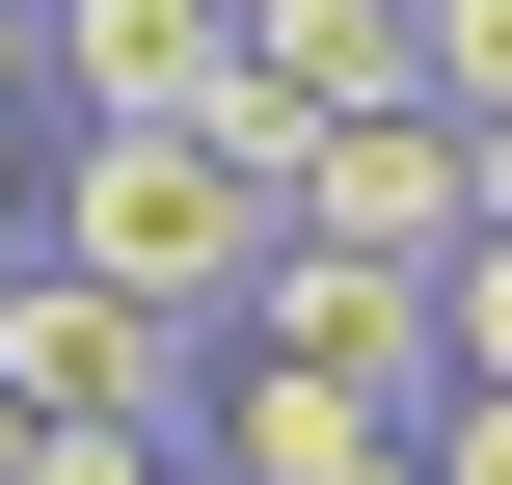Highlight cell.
Segmentation results:
<instances>
[{
	"label": "cell",
	"instance_id": "6da1fadb",
	"mask_svg": "<svg viewBox=\"0 0 512 485\" xmlns=\"http://www.w3.org/2000/svg\"><path fill=\"white\" fill-rule=\"evenodd\" d=\"M27 243L108 270V297H162V324H243V270H270V162H216L189 108H54Z\"/></svg>",
	"mask_w": 512,
	"mask_h": 485
},
{
	"label": "cell",
	"instance_id": "7a4b0ae2",
	"mask_svg": "<svg viewBox=\"0 0 512 485\" xmlns=\"http://www.w3.org/2000/svg\"><path fill=\"white\" fill-rule=\"evenodd\" d=\"M189 378H216V324H162V297L0 243V432H189Z\"/></svg>",
	"mask_w": 512,
	"mask_h": 485
},
{
	"label": "cell",
	"instance_id": "3957f363",
	"mask_svg": "<svg viewBox=\"0 0 512 485\" xmlns=\"http://www.w3.org/2000/svg\"><path fill=\"white\" fill-rule=\"evenodd\" d=\"M270 216H297V243H378V270H432L486 189H459V108H324V135L270 162Z\"/></svg>",
	"mask_w": 512,
	"mask_h": 485
},
{
	"label": "cell",
	"instance_id": "277c9868",
	"mask_svg": "<svg viewBox=\"0 0 512 485\" xmlns=\"http://www.w3.org/2000/svg\"><path fill=\"white\" fill-rule=\"evenodd\" d=\"M216 351H297V378L432 405V270H378V243H297V216H270V270H243V324H216Z\"/></svg>",
	"mask_w": 512,
	"mask_h": 485
},
{
	"label": "cell",
	"instance_id": "5b68a950",
	"mask_svg": "<svg viewBox=\"0 0 512 485\" xmlns=\"http://www.w3.org/2000/svg\"><path fill=\"white\" fill-rule=\"evenodd\" d=\"M432 378H512V216L432 243Z\"/></svg>",
	"mask_w": 512,
	"mask_h": 485
},
{
	"label": "cell",
	"instance_id": "8992f818",
	"mask_svg": "<svg viewBox=\"0 0 512 485\" xmlns=\"http://www.w3.org/2000/svg\"><path fill=\"white\" fill-rule=\"evenodd\" d=\"M405 485H512V378H432L405 405Z\"/></svg>",
	"mask_w": 512,
	"mask_h": 485
},
{
	"label": "cell",
	"instance_id": "52a82bcc",
	"mask_svg": "<svg viewBox=\"0 0 512 485\" xmlns=\"http://www.w3.org/2000/svg\"><path fill=\"white\" fill-rule=\"evenodd\" d=\"M459 189H486V216H512V108H459Z\"/></svg>",
	"mask_w": 512,
	"mask_h": 485
},
{
	"label": "cell",
	"instance_id": "ba28073f",
	"mask_svg": "<svg viewBox=\"0 0 512 485\" xmlns=\"http://www.w3.org/2000/svg\"><path fill=\"white\" fill-rule=\"evenodd\" d=\"M0 108H27V0H0Z\"/></svg>",
	"mask_w": 512,
	"mask_h": 485
},
{
	"label": "cell",
	"instance_id": "9c48e42d",
	"mask_svg": "<svg viewBox=\"0 0 512 485\" xmlns=\"http://www.w3.org/2000/svg\"><path fill=\"white\" fill-rule=\"evenodd\" d=\"M0 243H27V189H0Z\"/></svg>",
	"mask_w": 512,
	"mask_h": 485
},
{
	"label": "cell",
	"instance_id": "30bf717a",
	"mask_svg": "<svg viewBox=\"0 0 512 485\" xmlns=\"http://www.w3.org/2000/svg\"><path fill=\"white\" fill-rule=\"evenodd\" d=\"M0 459H27V432H0Z\"/></svg>",
	"mask_w": 512,
	"mask_h": 485
}]
</instances>
